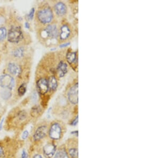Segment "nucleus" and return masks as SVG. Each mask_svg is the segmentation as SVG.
I'll use <instances>...</instances> for the list:
<instances>
[{"mask_svg":"<svg viewBox=\"0 0 160 158\" xmlns=\"http://www.w3.org/2000/svg\"><path fill=\"white\" fill-rule=\"evenodd\" d=\"M24 49L23 48H18L15 50L14 54L15 55V57L17 58H21L24 55Z\"/></svg>","mask_w":160,"mask_h":158,"instance_id":"a211bd4d","label":"nucleus"},{"mask_svg":"<svg viewBox=\"0 0 160 158\" xmlns=\"http://www.w3.org/2000/svg\"><path fill=\"white\" fill-rule=\"evenodd\" d=\"M71 34V30L67 25H63L60 28V38L61 40H65L67 39Z\"/></svg>","mask_w":160,"mask_h":158,"instance_id":"9d476101","label":"nucleus"},{"mask_svg":"<svg viewBox=\"0 0 160 158\" xmlns=\"http://www.w3.org/2000/svg\"><path fill=\"white\" fill-rule=\"evenodd\" d=\"M37 88L38 92L44 95L49 90L48 81L45 78H41L37 82Z\"/></svg>","mask_w":160,"mask_h":158,"instance_id":"423d86ee","label":"nucleus"},{"mask_svg":"<svg viewBox=\"0 0 160 158\" xmlns=\"http://www.w3.org/2000/svg\"><path fill=\"white\" fill-rule=\"evenodd\" d=\"M41 108H40L39 106H35L30 111V114L32 117H35L38 116V114H40V112H41Z\"/></svg>","mask_w":160,"mask_h":158,"instance_id":"f3484780","label":"nucleus"},{"mask_svg":"<svg viewBox=\"0 0 160 158\" xmlns=\"http://www.w3.org/2000/svg\"><path fill=\"white\" fill-rule=\"evenodd\" d=\"M33 158H43L41 155H35Z\"/></svg>","mask_w":160,"mask_h":158,"instance_id":"c756f323","label":"nucleus"},{"mask_svg":"<svg viewBox=\"0 0 160 158\" xmlns=\"http://www.w3.org/2000/svg\"><path fill=\"white\" fill-rule=\"evenodd\" d=\"M1 96L3 99H9L11 97V93L8 90H5L1 93Z\"/></svg>","mask_w":160,"mask_h":158,"instance_id":"6ab92c4d","label":"nucleus"},{"mask_svg":"<svg viewBox=\"0 0 160 158\" xmlns=\"http://www.w3.org/2000/svg\"><path fill=\"white\" fill-rule=\"evenodd\" d=\"M70 45V43H65V44H61L60 45V48H65V47H67L68 45Z\"/></svg>","mask_w":160,"mask_h":158,"instance_id":"c85d7f7f","label":"nucleus"},{"mask_svg":"<svg viewBox=\"0 0 160 158\" xmlns=\"http://www.w3.org/2000/svg\"><path fill=\"white\" fill-rule=\"evenodd\" d=\"M69 154L72 158H76L78 157V150L76 149H71L69 150Z\"/></svg>","mask_w":160,"mask_h":158,"instance_id":"aec40b11","label":"nucleus"},{"mask_svg":"<svg viewBox=\"0 0 160 158\" xmlns=\"http://www.w3.org/2000/svg\"><path fill=\"white\" fill-rule=\"evenodd\" d=\"M26 92V86L25 84H22L19 87L18 93L19 95L22 96L25 94Z\"/></svg>","mask_w":160,"mask_h":158,"instance_id":"412c9836","label":"nucleus"},{"mask_svg":"<svg viewBox=\"0 0 160 158\" xmlns=\"http://www.w3.org/2000/svg\"><path fill=\"white\" fill-rule=\"evenodd\" d=\"M0 85L3 88L12 89L15 86L14 79L9 75H3L0 77Z\"/></svg>","mask_w":160,"mask_h":158,"instance_id":"7ed1b4c3","label":"nucleus"},{"mask_svg":"<svg viewBox=\"0 0 160 158\" xmlns=\"http://www.w3.org/2000/svg\"><path fill=\"white\" fill-rule=\"evenodd\" d=\"M54 158H69L67 155L66 151L65 150L62 149L57 151L55 155Z\"/></svg>","mask_w":160,"mask_h":158,"instance_id":"dca6fc26","label":"nucleus"},{"mask_svg":"<svg viewBox=\"0 0 160 158\" xmlns=\"http://www.w3.org/2000/svg\"><path fill=\"white\" fill-rule=\"evenodd\" d=\"M23 37L21 28L19 27L13 26L9 30L8 40L11 43H18L22 40Z\"/></svg>","mask_w":160,"mask_h":158,"instance_id":"f03ea898","label":"nucleus"},{"mask_svg":"<svg viewBox=\"0 0 160 158\" xmlns=\"http://www.w3.org/2000/svg\"><path fill=\"white\" fill-rule=\"evenodd\" d=\"M48 81L49 89H50L52 91H56L58 87V83L56 78L54 76H51L49 78Z\"/></svg>","mask_w":160,"mask_h":158,"instance_id":"ddd939ff","label":"nucleus"},{"mask_svg":"<svg viewBox=\"0 0 160 158\" xmlns=\"http://www.w3.org/2000/svg\"><path fill=\"white\" fill-rule=\"evenodd\" d=\"M25 26H26V28H30V25H29V24H28V22H26V23H25Z\"/></svg>","mask_w":160,"mask_h":158,"instance_id":"2f4dec72","label":"nucleus"},{"mask_svg":"<svg viewBox=\"0 0 160 158\" xmlns=\"http://www.w3.org/2000/svg\"><path fill=\"white\" fill-rule=\"evenodd\" d=\"M67 64L63 61L60 62L58 67H57V71L60 77H63L67 73Z\"/></svg>","mask_w":160,"mask_h":158,"instance_id":"f8f14e48","label":"nucleus"},{"mask_svg":"<svg viewBox=\"0 0 160 158\" xmlns=\"http://www.w3.org/2000/svg\"><path fill=\"white\" fill-rule=\"evenodd\" d=\"M78 116H77V117H76L75 119H74V121L72 122V123L71 125H73V126H75V125H76V124H78Z\"/></svg>","mask_w":160,"mask_h":158,"instance_id":"bb28decb","label":"nucleus"},{"mask_svg":"<svg viewBox=\"0 0 160 158\" xmlns=\"http://www.w3.org/2000/svg\"><path fill=\"white\" fill-rule=\"evenodd\" d=\"M43 153L47 158H51L55 154L56 151V146L52 143L45 145L43 147Z\"/></svg>","mask_w":160,"mask_h":158,"instance_id":"6e6552de","label":"nucleus"},{"mask_svg":"<svg viewBox=\"0 0 160 158\" xmlns=\"http://www.w3.org/2000/svg\"><path fill=\"white\" fill-rule=\"evenodd\" d=\"M29 135V132L27 130H25L22 135V139L23 140H26V139L28 137Z\"/></svg>","mask_w":160,"mask_h":158,"instance_id":"b1692460","label":"nucleus"},{"mask_svg":"<svg viewBox=\"0 0 160 158\" xmlns=\"http://www.w3.org/2000/svg\"><path fill=\"white\" fill-rule=\"evenodd\" d=\"M37 18L42 24H49L52 21L53 13L50 7H45L37 12Z\"/></svg>","mask_w":160,"mask_h":158,"instance_id":"f257e3e1","label":"nucleus"},{"mask_svg":"<svg viewBox=\"0 0 160 158\" xmlns=\"http://www.w3.org/2000/svg\"><path fill=\"white\" fill-rule=\"evenodd\" d=\"M7 36V30L4 27L0 28V40H3Z\"/></svg>","mask_w":160,"mask_h":158,"instance_id":"4be33fe9","label":"nucleus"},{"mask_svg":"<svg viewBox=\"0 0 160 158\" xmlns=\"http://www.w3.org/2000/svg\"><path fill=\"white\" fill-rule=\"evenodd\" d=\"M19 117L20 118V119L23 120L26 117V114L25 112L22 111L20 112V114H19Z\"/></svg>","mask_w":160,"mask_h":158,"instance_id":"5701e85b","label":"nucleus"},{"mask_svg":"<svg viewBox=\"0 0 160 158\" xmlns=\"http://www.w3.org/2000/svg\"><path fill=\"white\" fill-rule=\"evenodd\" d=\"M45 32L49 37L57 38L58 35V32L56 25H49L45 29Z\"/></svg>","mask_w":160,"mask_h":158,"instance_id":"9b49d317","label":"nucleus"},{"mask_svg":"<svg viewBox=\"0 0 160 158\" xmlns=\"http://www.w3.org/2000/svg\"><path fill=\"white\" fill-rule=\"evenodd\" d=\"M48 132L47 127L45 126H41L38 127L34 134L33 138L34 141H39L42 139L46 136Z\"/></svg>","mask_w":160,"mask_h":158,"instance_id":"0eeeda50","label":"nucleus"},{"mask_svg":"<svg viewBox=\"0 0 160 158\" xmlns=\"http://www.w3.org/2000/svg\"><path fill=\"white\" fill-rule=\"evenodd\" d=\"M49 136L53 140H59L61 135V128L59 124H53L49 131Z\"/></svg>","mask_w":160,"mask_h":158,"instance_id":"20e7f679","label":"nucleus"},{"mask_svg":"<svg viewBox=\"0 0 160 158\" xmlns=\"http://www.w3.org/2000/svg\"><path fill=\"white\" fill-rule=\"evenodd\" d=\"M4 150L3 147L0 146V158H2L4 155Z\"/></svg>","mask_w":160,"mask_h":158,"instance_id":"cd10ccee","label":"nucleus"},{"mask_svg":"<svg viewBox=\"0 0 160 158\" xmlns=\"http://www.w3.org/2000/svg\"><path fill=\"white\" fill-rule=\"evenodd\" d=\"M28 157V155L27 153L26 152V150L25 149H24L22 150V156L21 158H27Z\"/></svg>","mask_w":160,"mask_h":158,"instance_id":"a878e982","label":"nucleus"},{"mask_svg":"<svg viewBox=\"0 0 160 158\" xmlns=\"http://www.w3.org/2000/svg\"><path fill=\"white\" fill-rule=\"evenodd\" d=\"M4 121V119H3L2 120V121L1 122V123H0V130L2 129V124H3V122Z\"/></svg>","mask_w":160,"mask_h":158,"instance_id":"7c9ffc66","label":"nucleus"},{"mask_svg":"<svg viewBox=\"0 0 160 158\" xmlns=\"http://www.w3.org/2000/svg\"><path fill=\"white\" fill-rule=\"evenodd\" d=\"M68 98L72 104L78 103V83H76L71 87L68 92Z\"/></svg>","mask_w":160,"mask_h":158,"instance_id":"39448f33","label":"nucleus"},{"mask_svg":"<svg viewBox=\"0 0 160 158\" xmlns=\"http://www.w3.org/2000/svg\"><path fill=\"white\" fill-rule=\"evenodd\" d=\"M34 12H35L34 9V8H32V9H31L30 11L29 15H28V17H29V18H30V20H32L33 18Z\"/></svg>","mask_w":160,"mask_h":158,"instance_id":"393cba45","label":"nucleus"},{"mask_svg":"<svg viewBox=\"0 0 160 158\" xmlns=\"http://www.w3.org/2000/svg\"><path fill=\"white\" fill-rule=\"evenodd\" d=\"M55 10L57 15L59 16H63L66 13L67 7L65 4L60 2L55 5Z\"/></svg>","mask_w":160,"mask_h":158,"instance_id":"1a4fd4ad","label":"nucleus"},{"mask_svg":"<svg viewBox=\"0 0 160 158\" xmlns=\"http://www.w3.org/2000/svg\"><path fill=\"white\" fill-rule=\"evenodd\" d=\"M8 70L11 74L14 75H18L20 73V69L19 67L14 63H10L9 64Z\"/></svg>","mask_w":160,"mask_h":158,"instance_id":"4468645a","label":"nucleus"},{"mask_svg":"<svg viewBox=\"0 0 160 158\" xmlns=\"http://www.w3.org/2000/svg\"><path fill=\"white\" fill-rule=\"evenodd\" d=\"M66 59L68 63L72 64L76 61L77 55L75 52H68L66 54Z\"/></svg>","mask_w":160,"mask_h":158,"instance_id":"2eb2a0df","label":"nucleus"}]
</instances>
